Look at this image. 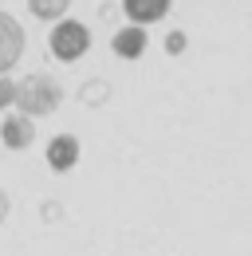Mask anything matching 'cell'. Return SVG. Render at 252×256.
Here are the masks:
<instances>
[{
    "mask_svg": "<svg viewBox=\"0 0 252 256\" xmlns=\"http://www.w3.org/2000/svg\"><path fill=\"white\" fill-rule=\"evenodd\" d=\"M63 102V79L52 71H28L24 79H16V114L24 118H44L56 114Z\"/></svg>",
    "mask_w": 252,
    "mask_h": 256,
    "instance_id": "1",
    "label": "cell"
},
{
    "mask_svg": "<svg viewBox=\"0 0 252 256\" xmlns=\"http://www.w3.org/2000/svg\"><path fill=\"white\" fill-rule=\"evenodd\" d=\"M48 48H52V56L60 64H75V60H83L91 52V28L79 24V20H60L48 32Z\"/></svg>",
    "mask_w": 252,
    "mask_h": 256,
    "instance_id": "2",
    "label": "cell"
},
{
    "mask_svg": "<svg viewBox=\"0 0 252 256\" xmlns=\"http://www.w3.org/2000/svg\"><path fill=\"white\" fill-rule=\"evenodd\" d=\"M24 48H28V32H24V24H20L12 12H0V79L20 64Z\"/></svg>",
    "mask_w": 252,
    "mask_h": 256,
    "instance_id": "3",
    "label": "cell"
},
{
    "mask_svg": "<svg viewBox=\"0 0 252 256\" xmlns=\"http://www.w3.org/2000/svg\"><path fill=\"white\" fill-rule=\"evenodd\" d=\"M48 166L56 170V174H71L75 166H79V138L75 134H56V138H48Z\"/></svg>",
    "mask_w": 252,
    "mask_h": 256,
    "instance_id": "4",
    "label": "cell"
},
{
    "mask_svg": "<svg viewBox=\"0 0 252 256\" xmlns=\"http://www.w3.org/2000/svg\"><path fill=\"white\" fill-rule=\"evenodd\" d=\"M110 48H114L118 60H142L146 48H150V36H146V28H138V24H122L118 32L110 36Z\"/></svg>",
    "mask_w": 252,
    "mask_h": 256,
    "instance_id": "5",
    "label": "cell"
},
{
    "mask_svg": "<svg viewBox=\"0 0 252 256\" xmlns=\"http://www.w3.org/2000/svg\"><path fill=\"white\" fill-rule=\"evenodd\" d=\"M0 142L8 146V150H28L32 142H36V122L24 118V114H8L4 122H0Z\"/></svg>",
    "mask_w": 252,
    "mask_h": 256,
    "instance_id": "6",
    "label": "cell"
},
{
    "mask_svg": "<svg viewBox=\"0 0 252 256\" xmlns=\"http://www.w3.org/2000/svg\"><path fill=\"white\" fill-rule=\"evenodd\" d=\"M170 8H174V0H122L126 20H130V24H138V28L166 20V16H170Z\"/></svg>",
    "mask_w": 252,
    "mask_h": 256,
    "instance_id": "7",
    "label": "cell"
},
{
    "mask_svg": "<svg viewBox=\"0 0 252 256\" xmlns=\"http://www.w3.org/2000/svg\"><path fill=\"white\" fill-rule=\"evenodd\" d=\"M67 8H71V0H28V12L36 20H48V24L67 20Z\"/></svg>",
    "mask_w": 252,
    "mask_h": 256,
    "instance_id": "8",
    "label": "cell"
},
{
    "mask_svg": "<svg viewBox=\"0 0 252 256\" xmlns=\"http://www.w3.org/2000/svg\"><path fill=\"white\" fill-rule=\"evenodd\" d=\"M79 102H83V106H102V102H110V83H106L102 75H91V79L79 87Z\"/></svg>",
    "mask_w": 252,
    "mask_h": 256,
    "instance_id": "9",
    "label": "cell"
},
{
    "mask_svg": "<svg viewBox=\"0 0 252 256\" xmlns=\"http://www.w3.org/2000/svg\"><path fill=\"white\" fill-rule=\"evenodd\" d=\"M162 48H166L170 56H186V48H189V36L182 32V28H170V32L162 36Z\"/></svg>",
    "mask_w": 252,
    "mask_h": 256,
    "instance_id": "10",
    "label": "cell"
},
{
    "mask_svg": "<svg viewBox=\"0 0 252 256\" xmlns=\"http://www.w3.org/2000/svg\"><path fill=\"white\" fill-rule=\"evenodd\" d=\"M12 102H16V79L4 75V79H0V110H8Z\"/></svg>",
    "mask_w": 252,
    "mask_h": 256,
    "instance_id": "11",
    "label": "cell"
},
{
    "mask_svg": "<svg viewBox=\"0 0 252 256\" xmlns=\"http://www.w3.org/2000/svg\"><path fill=\"white\" fill-rule=\"evenodd\" d=\"M40 217H44L48 224L63 221V205H60V201H44V205H40Z\"/></svg>",
    "mask_w": 252,
    "mask_h": 256,
    "instance_id": "12",
    "label": "cell"
},
{
    "mask_svg": "<svg viewBox=\"0 0 252 256\" xmlns=\"http://www.w3.org/2000/svg\"><path fill=\"white\" fill-rule=\"evenodd\" d=\"M8 213H12V197H8V193L0 190V224L8 221Z\"/></svg>",
    "mask_w": 252,
    "mask_h": 256,
    "instance_id": "13",
    "label": "cell"
}]
</instances>
